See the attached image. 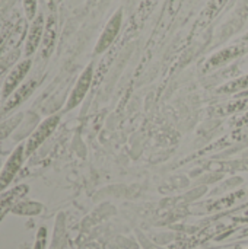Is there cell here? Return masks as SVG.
I'll return each mask as SVG.
<instances>
[{
    "label": "cell",
    "mask_w": 248,
    "mask_h": 249,
    "mask_svg": "<svg viewBox=\"0 0 248 249\" xmlns=\"http://www.w3.org/2000/svg\"><path fill=\"white\" fill-rule=\"evenodd\" d=\"M60 121V115H51L48 118H45L37 128L35 131L29 136V139L25 143V158L31 156L54 131V128L57 127Z\"/></svg>",
    "instance_id": "6da1fadb"
},
{
    "label": "cell",
    "mask_w": 248,
    "mask_h": 249,
    "mask_svg": "<svg viewBox=\"0 0 248 249\" xmlns=\"http://www.w3.org/2000/svg\"><path fill=\"white\" fill-rule=\"evenodd\" d=\"M25 159V144H19L0 169V194L10 185Z\"/></svg>",
    "instance_id": "7a4b0ae2"
},
{
    "label": "cell",
    "mask_w": 248,
    "mask_h": 249,
    "mask_svg": "<svg viewBox=\"0 0 248 249\" xmlns=\"http://www.w3.org/2000/svg\"><path fill=\"white\" fill-rule=\"evenodd\" d=\"M92 80H94V66L89 64L83 70V73L79 76V79H77V82H76V85H75V88H73V90H72V93H70V96L67 99L66 111H70V109L76 108L83 101V98L86 96V93H88V90H89V88L92 85Z\"/></svg>",
    "instance_id": "3957f363"
},
{
    "label": "cell",
    "mask_w": 248,
    "mask_h": 249,
    "mask_svg": "<svg viewBox=\"0 0 248 249\" xmlns=\"http://www.w3.org/2000/svg\"><path fill=\"white\" fill-rule=\"evenodd\" d=\"M121 19H123V13H121V10H117L113 15V18L108 20L107 26L104 28V31H102V34H101L96 45H95V54H102L113 45V42L115 41L117 34L120 31Z\"/></svg>",
    "instance_id": "277c9868"
},
{
    "label": "cell",
    "mask_w": 248,
    "mask_h": 249,
    "mask_svg": "<svg viewBox=\"0 0 248 249\" xmlns=\"http://www.w3.org/2000/svg\"><path fill=\"white\" fill-rule=\"evenodd\" d=\"M31 69V60L26 58L20 63H18L12 70L10 73L7 74L6 80H4V85H3V89H1V95L3 98H9L16 89L18 86L20 85V82L25 79V76L28 74V70Z\"/></svg>",
    "instance_id": "5b68a950"
},
{
    "label": "cell",
    "mask_w": 248,
    "mask_h": 249,
    "mask_svg": "<svg viewBox=\"0 0 248 249\" xmlns=\"http://www.w3.org/2000/svg\"><path fill=\"white\" fill-rule=\"evenodd\" d=\"M44 28H45L44 16H42V13H38L35 16V19L31 20L29 32H28V36H26V44H25L26 57L32 55L37 51V48L39 47V44L42 41V35H44Z\"/></svg>",
    "instance_id": "8992f818"
},
{
    "label": "cell",
    "mask_w": 248,
    "mask_h": 249,
    "mask_svg": "<svg viewBox=\"0 0 248 249\" xmlns=\"http://www.w3.org/2000/svg\"><path fill=\"white\" fill-rule=\"evenodd\" d=\"M28 193V187L26 185H19V187H15L12 188L10 191L7 193H3L0 196V222L1 219L10 212L15 209L16 203Z\"/></svg>",
    "instance_id": "52a82bcc"
},
{
    "label": "cell",
    "mask_w": 248,
    "mask_h": 249,
    "mask_svg": "<svg viewBox=\"0 0 248 249\" xmlns=\"http://www.w3.org/2000/svg\"><path fill=\"white\" fill-rule=\"evenodd\" d=\"M56 32H57V25H56V16L53 13H50L47 22H45V28H44V35H42V45H41V55L42 57H48L54 48V42H56Z\"/></svg>",
    "instance_id": "ba28073f"
},
{
    "label": "cell",
    "mask_w": 248,
    "mask_h": 249,
    "mask_svg": "<svg viewBox=\"0 0 248 249\" xmlns=\"http://www.w3.org/2000/svg\"><path fill=\"white\" fill-rule=\"evenodd\" d=\"M244 47L241 45H235V47H229V48H225L219 53H216L215 55H212L208 63H206V69H215V67H219L222 64H227L228 61L237 58L238 55H241L244 53Z\"/></svg>",
    "instance_id": "9c48e42d"
},
{
    "label": "cell",
    "mask_w": 248,
    "mask_h": 249,
    "mask_svg": "<svg viewBox=\"0 0 248 249\" xmlns=\"http://www.w3.org/2000/svg\"><path fill=\"white\" fill-rule=\"evenodd\" d=\"M37 86V82L35 80H29L26 83H23L22 86H19L6 101V105H4V111H10L13 109L15 107H18L19 104H22L35 89Z\"/></svg>",
    "instance_id": "30bf717a"
},
{
    "label": "cell",
    "mask_w": 248,
    "mask_h": 249,
    "mask_svg": "<svg viewBox=\"0 0 248 249\" xmlns=\"http://www.w3.org/2000/svg\"><path fill=\"white\" fill-rule=\"evenodd\" d=\"M227 1H228V0H210V1L208 3V6L205 7V10L202 12L200 18H199V20H197L196 28H197V29L206 28V26L219 15L221 9L225 6Z\"/></svg>",
    "instance_id": "8fae6325"
},
{
    "label": "cell",
    "mask_w": 248,
    "mask_h": 249,
    "mask_svg": "<svg viewBox=\"0 0 248 249\" xmlns=\"http://www.w3.org/2000/svg\"><path fill=\"white\" fill-rule=\"evenodd\" d=\"M246 88H248V74L244 76V77L237 79V80L229 82L228 85H225L224 88H221V92H228V93H234L235 92L237 93V92H240V90H243Z\"/></svg>",
    "instance_id": "7c38bea8"
},
{
    "label": "cell",
    "mask_w": 248,
    "mask_h": 249,
    "mask_svg": "<svg viewBox=\"0 0 248 249\" xmlns=\"http://www.w3.org/2000/svg\"><path fill=\"white\" fill-rule=\"evenodd\" d=\"M47 248V229L45 228H39L37 232V238H35V244L32 249H45Z\"/></svg>",
    "instance_id": "4fadbf2b"
},
{
    "label": "cell",
    "mask_w": 248,
    "mask_h": 249,
    "mask_svg": "<svg viewBox=\"0 0 248 249\" xmlns=\"http://www.w3.org/2000/svg\"><path fill=\"white\" fill-rule=\"evenodd\" d=\"M23 1V9L25 15L29 20H34L37 16V0H22Z\"/></svg>",
    "instance_id": "5bb4252c"
},
{
    "label": "cell",
    "mask_w": 248,
    "mask_h": 249,
    "mask_svg": "<svg viewBox=\"0 0 248 249\" xmlns=\"http://www.w3.org/2000/svg\"><path fill=\"white\" fill-rule=\"evenodd\" d=\"M234 238H244V236H248V225L246 228H241L237 233L234 232V235H232Z\"/></svg>",
    "instance_id": "9a60e30c"
},
{
    "label": "cell",
    "mask_w": 248,
    "mask_h": 249,
    "mask_svg": "<svg viewBox=\"0 0 248 249\" xmlns=\"http://www.w3.org/2000/svg\"><path fill=\"white\" fill-rule=\"evenodd\" d=\"M44 7L48 10V12H53L54 10V0H41Z\"/></svg>",
    "instance_id": "2e32d148"
},
{
    "label": "cell",
    "mask_w": 248,
    "mask_h": 249,
    "mask_svg": "<svg viewBox=\"0 0 248 249\" xmlns=\"http://www.w3.org/2000/svg\"><path fill=\"white\" fill-rule=\"evenodd\" d=\"M244 41H248V35L247 36H244Z\"/></svg>",
    "instance_id": "e0dca14e"
},
{
    "label": "cell",
    "mask_w": 248,
    "mask_h": 249,
    "mask_svg": "<svg viewBox=\"0 0 248 249\" xmlns=\"http://www.w3.org/2000/svg\"><path fill=\"white\" fill-rule=\"evenodd\" d=\"M0 163H1V162H0ZM0 169H1V166H0Z\"/></svg>",
    "instance_id": "ac0fdd59"
},
{
    "label": "cell",
    "mask_w": 248,
    "mask_h": 249,
    "mask_svg": "<svg viewBox=\"0 0 248 249\" xmlns=\"http://www.w3.org/2000/svg\"><path fill=\"white\" fill-rule=\"evenodd\" d=\"M57 1H60V0H57Z\"/></svg>",
    "instance_id": "d6986e66"
}]
</instances>
